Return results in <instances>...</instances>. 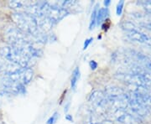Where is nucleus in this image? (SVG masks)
I'll list each match as a JSON object with an SVG mask.
<instances>
[{
	"label": "nucleus",
	"instance_id": "obj_1",
	"mask_svg": "<svg viewBox=\"0 0 151 124\" xmlns=\"http://www.w3.org/2000/svg\"><path fill=\"white\" fill-rule=\"evenodd\" d=\"M4 35L9 45L20 49L30 59L39 56L40 50L33 45L27 34L21 31L17 26H8Z\"/></svg>",
	"mask_w": 151,
	"mask_h": 124
},
{
	"label": "nucleus",
	"instance_id": "obj_2",
	"mask_svg": "<svg viewBox=\"0 0 151 124\" xmlns=\"http://www.w3.org/2000/svg\"><path fill=\"white\" fill-rule=\"evenodd\" d=\"M12 19L16 24L17 27L21 31L26 34L28 36H31L38 41H43L45 39L43 31L40 29L35 18L25 12H15L12 14Z\"/></svg>",
	"mask_w": 151,
	"mask_h": 124
},
{
	"label": "nucleus",
	"instance_id": "obj_3",
	"mask_svg": "<svg viewBox=\"0 0 151 124\" xmlns=\"http://www.w3.org/2000/svg\"><path fill=\"white\" fill-rule=\"evenodd\" d=\"M0 54L11 63H14L20 67H29V65L32 59L28 57L20 49L12 45L2 47L0 49Z\"/></svg>",
	"mask_w": 151,
	"mask_h": 124
},
{
	"label": "nucleus",
	"instance_id": "obj_4",
	"mask_svg": "<svg viewBox=\"0 0 151 124\" xmlns=\"http://www.w3.org/2000/svg\"><path fill=\"white\" fill-rule=\"evenodd\" d=\"M38 5L40 7V12L54 24L60 21L69 14V12L66 9L51 5L48 2H39Z\"/></svg>",
	"mask_w": 151,
	"mask_h": 124
},
{
	"label": "nucleus",
	"instance_id": "obj_5",
	"mask_svg": "<svg viewBox=\"0 0 151 124\" xmlns=\"http://www.w3.org/2000/svg\"><path fill=\"white\" fill-rule=\"evenodd\" d=\"M34 72L30 67H21L15 72L12 73L10 75H8L9 78L14 81L20 82L23 85H28L30 81H32Z\"/></svg>",
	"mask_w": 151,
	"mask_h": 124
},
{
	"label": "nucleus",
	"instance_id": "obj_6",
	"mask_svg": "<svg viewBox=\"0 0 151 124\" xmlns=\"http://www.w3.org/2000/svg\"><path fill=\"white\" fill-rule=\"evenodd\" d=\"M2 87L6 92L12 94H24L25 86L20 82L12 80L9 76H5L2 80Z\"/></svg>",
	"mask_w": 151,
	"mask_h": 124
},
{
	"label": "nucleus",
	"instance_id": "obj_7",
	"mask_svg": "<svg viewBox=\"0 0 151 124\" xmlns=\"http://www.w3.org/2000/svg\"><path fill=\"white\" fill-rule=\"evenodd\" d=\"M89 101L96 109L102 108L107 102V97L101 91H94L90 95Z\"/></svg>",
	"mask_w": 151,
	"mask_h": 124
},
{
	"label": "nucleus",
	"instance_id": "obj_8",
	"mask_svg": "<svg viewBox=\"0 0 151 124\" xmlns=\"http://www.w3.org/2000/svg\"><path fill=\"white\" fill-rule=\"evenodd\" d=\"M19 68L21 67L14 63H11L10 61L7 60L0 54V73H4L5 76H8L15 72Z\"/></svg>",
	"mask_w": 151,
	"mask_h": 124
},
{
	"label": "nucleus",
	"instance_id": "obj_9",
	"mask_svg": "<svg viewBox=\"0 0 151 124\" xmlns=\"http://www.w3.org/2000/svg\"><path fill=\"white\" fill-rule=\"evenodd\" d=\"M98 7L99 4H96L93 8L92 10V15H91V19H90V23H89V29L92 30L97 25V12H98Z\"/></svg>",
	"mask_w": 151,
	"mask_h": 124
},
{
	"label": "nucleus",
	"instance_id": "obj_10",
	"mask_svg": "<svg viewBox=\"0 0 151 124\" xmlns=\"http://www.w3.org/2000/svg\"><path fill=\"white\" fill-rule=\"evenodd\" d=\"M80 75H81V72H80V69L79 67H76L75 70L72 73V76H71V81H70V85H71V89L75 91L76 86H77V82L79 81V78H80Z\"/></svg>",
	"mask_w": 151,
	"mask_h": 124
},
{
	"label": "nucleus",
	"instance_id": "obj_11",
	"mask_svg": "<svg viewBox=\"0 0 151 124\" xmlns=\"http://www.w3.org/2000/svg\"><path fill=\"white\" fill-rule=\"evenodd\" d=\"M108 14V10L107 8H102L98 9L97 17V24H100L107 18Z\"/></svg>",
	"mask_w": 151,
	"mask_h": 124
},
{
	"label": "nucleus",
	"instance_id": "obj_12",
	"mask_svg": "<svg viewBox=\"0 0 151 124\" xmlns=\"http://www.w3.org/2000/svg\"><path fill=\"white\" fill-rule=\"evenodd\" d=\"M57 118H58V113H55L47 120V124H54L56 122Z\"/></svg>",
	"mask_w": 151,
	"mask_h": 124
},
{
	"label": "nucleus",
	"instance_id": "obj_13",
	"mask_svg": "<svg viewBox=\"0 0 151 124\" xmlns=\"http://www.w3.org/2000/svg\"><path fill=\"white\" fill-rule=\"evenodd\" d=\"M92 41H93V38L86 39V40H85V42H84V44H83V49H86Z\"/></svg>",
	"mask_w": 151,
	"mask_h": 124
},
{
	"label": "nucleus",
	"instance_id": "obj_14",
	"mask_svg": "<svg viewBox=\"0 0 151 124\" xmlns=\"http://www.w3.org/2000/svg\"><path fill=\"white\" fill-rule=\"evenodd\" d=\"M123 5H124V2H120L119 4H118V7H117V14L118 15H120L121 13H122V9H123Z\"/></svg>",
	"mask_w": 151,
	"mask_h": 124
},
{
	"label": "nucleus",
	"instance_id": "obj_15",
	"mask_svg": "<svg viewBox=\"0 0 151 124\" xmlns=\"http://www.w3.org/2000/svg\"><path fill=\"white\" fill-rule=\"evenodd\" d=\"M89 65H90V68L93 70H96L97 68V63L95 60H91L90 63H89Z\"/></svg>",
	"mask_w": 151,
	"mask_h": 124
},
{
	"label": "nucleus",
	"instance_id": "obj_16",
	"mask_svg": "<svg viewBox=\"0 0 151 124\" xmlns=\"http://www.w3.org/2000/svg\"><path fill=\"white\" fill-rule=\"evenodd\" d=\"M65 119L67 121H69V122H73V118H72V117L70 116V114H66L65 115Z\"/></svg>",
	"mask_w": 151,
	"mask_h": 124
},
{
	"label": "nucleus",
	"instance_id": "obj_17",
	"mask_svg": "<svg viewBox=\"0 0 151 124\" xmlns=\"http://www.w3.org/2000/svg\"><path fill=\"white\" fill-rule=\"evenodd\" d=\"M110 3H111V2H110L109 0H107V1H104V4H105V6H106V8H107V7H108V6L109 5V4H110Z\"/></svg>",
	"mask_w": 151,
	"mask_h": 124
},
{
	"label": "nucleus",
	"instance_id": "obj_18",
	"mask_svg": "<svg viewBox=\"0 0 151 124\" xmlns=\"http://www.w3.org/2000/svg\"><path fill=\"white\" fill-rule=\"evenodd\" d=\"M69 106H70V104L68 103V104H67V106H66V107H65V113H67V112H68V109H69Z\"/></svg>",
	"mask_w": 151,
	"mask_h": 124
},
{
	"label": "nucleus",
	"instance_id": "obj_19",
	"mask_svg": "<svg viewBox=\"0 0 151 124\" xmlns=\"http://www.w3.org/2000/svg\"><path fill=\"white\" fill-rule=\"evenodd\" d=\"M92 124H103V123H92Z\"/></svg>",
	"mask_w": 151,
	"mask_h": 124
}]
</instances>
